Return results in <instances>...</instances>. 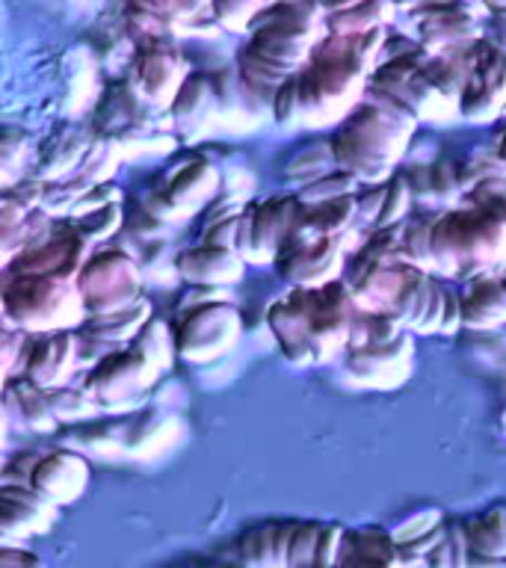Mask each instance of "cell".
I'll return each instance as SVG.
<instances>
[{
    "label": "cell",
    "instance_id": "obj_1",
    "mask_svg": "<svg viewBox=\"0 0 506 568\" xmlns=\"http://www.w3.org/2000/svg\"><path fill=\"white\" fill-rule=\"evenodd\" d=\"M433 273L486 275L506 266V199L435 216L429 229Z\"/></svg>",
    "mask_w": 506,
    "mask_h": 568
},
{
    "label": "cell",
    "instance_id": "obj_2",
    "mask_svg": "<svg viewBox=\"0 0 506 568\" xmlns=\"http://www.w3.org/2000/svg\"><path fill=\"white\" fill-rule=\"evenodd\" d=\"M412 133H415V124L403 122L362 98L341 119L328 145H332L337 169H346L362 184H382L394 175V166L406 154Z\"/></svg>",
    "mask_w": 506,
    "mask_h": 568
},
{
    "label": "cell",
    "instance_id": "obj_3",
    "mask_svg": "<svg viewBox=\"0 0 506 568\" xmlns=\"http://www.w3.org/2000/svg\"><path fill=\"white\" fill-rule=\"evenodd\" d=\"M172 355H175V337L158 320H149L133 335L131 346L98 358L95 367L89 371L87 394L95 406L110 412L140 406L158 373L172 364Z\"/></svg>",
    "mask_w": 506,
    "mask_h": 568
},
{
    "label": "cell",
    "instance_id": "obj_4",
    "mask_svg": "<svg viewBox=\"0 0 506 568\" xmlns=\"http://www.w3.org/2000/svg\"><path fill=\"white\" fill-rule=\"evenodd\" d=\"M3 317L27 332H57L87 317L78 282L57 273H16L3 284Z\"/></svg>",
    "mask_w": 506,
    "mask_h": 568
},
{
    "label": "cell",
    "instance_id": "obj_5",
    "mask_svg": "<svg viewBox=\"0 0 506 568\" xmlns=\"http://www.w3.org/2000/svg\"><path fill=\"white\" fill-rule=\"evenodd\" d=\"M296 291H300V300L308 314L314 362L326 364L337 355H344L346 341H350V323L358 311L344 278H332L320 287H296Z\"/></svg>",
    "mask_w": 506,
    "mask_h": 568
},
{
    "label": "cell",
    "instance_id": "obj_6",
    "mask_svg": "<svg viewBox=\"0 0 506 568\" xmlns=\"http://www.w3.org/2000/svg\"><path fill=\"white\" fill-rule=\"evenodd\" d=\"M240 332H243V320H240V311L234 305L204 302L190 314H184V320L172 332L175 355H181L190 364L216 362L237 344Z\"/></svg>",
    "mask_w": 506,
    "mask_h": 568
},
{
    "label": "cell",
    "instance_id": "obj_7",
    "mask_svg": "<svg viewBox=\"0 0 506 568\" xmlns=\"http://www.w3.org/2000/svg\"><path fill=\"white\" fill-rule=\"evenodd\" d=\"M74 282L87 314H107L140 300V270L122 252H104L83 261Z\"/></svg>",
    "mask_w": 506,
    "mask_h": 568
},
{
    "label": "cell",
    "instance_id": "obj_8",
    "mask_svg": "<svg viewBox=\"0 0 506 568\" xmlns=\"http://www.w3.org/2000/svg\"><path fill=\"white\" fill-rule=\"evenodd\" d=\"M415 367V341L403 332L397 341L344 349V373L362 388H399Z\"/></svg>",
    "mask_w": 506,
    "mask_h": 568
},
{
    "label": "cell",
    "instance_id": "obj_9",
    "mask_svg": "<svg viewBox=\"0 0 506 568\" xmlns=\"http://www.w3.org/2000/svg\"><path fill=\"white\" fill-rule=\"evenodd\" d=\"M275 266L291 287H320L344 273V240H284L275 252Z\"/></svg>",
    "mask_w": 506,
    "mask_h": 568
},
{
    "label": "cell",
    "instance_id": "obj_10",
    "mask_svg": "<svg viewBox=\"0 0 506 568\" xmlns=\"http://www.w3.org/2000/svg\"><path fill=\"white\" fill-rule=\"evenodd\" d=\"M296 211H300V199H270L261 207H246L249 237L243 261L273 264L275 252H279L293 220H296Z\"/></svg>",
    "mask_w": 506,
    "mask_h": 568
},
{
    "label": "cell",
    "instance_id": "obj_11",
    "mask_svg": "<svg viewBox=\"0 0 506 568\" xmlns=\"http://www.w3.org/2000/svg\"><path fill=\"white\" fill-rule=\"evenodd\" d=\"M30 486L51 504H71L89 486V462L80 453L53 450L36 462L30 470Z\"/></svg>",
    "mask_w": 506,
    "mask_h": 568
},
{
    "label": "cell",
    "instance_id": "obj_12",
    "mask_svg": "<svg viewBox=\"0 0 506 568\" xmlns=\"http://www.w3.org/2000/svg\"><path fill=\"white\" fill-rule=\"evenodd\" d=\"M266 326L275 335L279 346H282L284 358L296 367H308L314 362V346H311L308 332V314L300 300V291L291 287V293L284 300L273 302L266 311Z\"/></svg>",
    "mask_w": 506,
    "mask_h": 568
},
{
    "label": "cell",
    "instance_id": "obj_13",
    "mask_svg": "<svg viewBox=\"0 0 506 568\" xmlns=\"http://www.w3.org/2000/svg\"><path fill=\"white\" fill-rule=\"evenodd\" d=\"M80 362V344L78 335H71L65 328H57V332H48V337H42L39 344L30 349V358H27V379L36 382L39 388H57V385H65L69 376L74 373V364Z\"/></svg>",
    "mask_w": 506,
    "mask_h": 568
},
{
    "label": "cell",
    "instance_id": "obj_14",
    "mask_svg": "<svg viewBox=\"0 0 506 568\" xmlns=\"http://www.w3.org/2000/svg\"><path fill=\"white\" fill-rule=\"evenodd\" d=\"M417 266H412L408 261H399V264H373L362 273L344 278V284L353 293V302L358 311H388L394 305V300L403 291V284Z\"/></svg>",
    "mask_w": 506,
    "mask_h": 568
},
{
    "label": "cell",
    "instance_id": "obj_15",
    "mask_svg": "<svg viewBox=\"0 0 506 568\" xmlns=\"http://www.w3.org/2000/svg\"><path fill=\"white\" fill-rule=\"evenodd\" d=\"M178 273L186 282L202 284V287H225L243 275V257L234 248L204 243L178 257Z\"/></svg>",
    "mask_w": 506,
    "mask_h": 568
},
{
    "label": "cell",
    "instance_id": "obj_16",
    "mask_svg": "<svg viewBox=\"0 0 506 568\" xmlns=\"http://www.w3.org/2000/svg\"><path fill=\"white\" fill-rule=\"evenodd\" d=\"M216 169L211 163H186L172 181H169L160 216H190L195 207H202L216 193Z\"/></svg>",
    "mask_w": 506,
    "mask_h": 568
},
{
    "label": "cell",
    "instance_id": "obj_17",
    "mask_svg": "<svg viewBox=\"0 0 506 568\" xmlns=\"http://www.w3.org/2000/svg\"><path fill=\"white\" fill-rule=\"evenodd\" d=\"M462 328H497L506 323V287L495 275H479L459 300Z\"/></svg>",
    "mask_w": 506,
    "mask_h": 568
},
{
    "label": "cell",
    "instance_id": "obj_18",
    "mask_svg": "<svg viewBox=\"0 0 506 568\" xmlns=\"http://www.w3.org/2000/svg\"><path fill=\"white\" fill-rule=\"evenodd\" d=\"M136 78H140L142 95L149 98L151 104H172V98L184 83V65L178 53L151 51L142 57Z\"/></svg>",
    "mask_w": 506,
    "mask_h": 568
},
{
    "label": "cell",
    "instance_id": "obj_19",
    "mask_svg": "<svg viewBox=\"0 0 506 568\" xmlns=\"http://www.w3.org/2000/svg\"><path fill=\"white\" fill-rule=\"evenodd\" d=\"M3 399H7L12 412L27 424L33 433H53L57 429V415H53L51 403H48V390L39 388L36 382L16 379L3 385Z\"/></svg>",
    "mask_w": 506,
    "mask_h": 568
},
{
    "label": "cell",
    "instance_id": "obj_20",
    "mask_svg": "<svg viewBox=\"0 0 506 568\" xmlns=\"http://www.w3.org/2000/svg\"><path fill=\"white\" fill-rule=\"evenodd\" d=\"M337 562H376V566H399V545L394 532L380 527L371 530H344Z\"/></svg>",
    "mask_w": 506,
    "mask_h": 568
},
{
    "label": "cell",
    "instance_id": "obj_21",
    "mask_svg": "<svg viewBox=\"0 0 506 568\" xmlns=\"http://www.w3.org/2000/svg\"><path fill=\"white\" fill-rule=\"evenodd\" d=\"M291 524H266L249 530L237 541L240 562L246 566H287V541H291Z\"/></svg>",
    "mask_w": 506,
    "mask_h": 568
},
{
    "label": "cell",
    "instance_id": "obj_22",
    "mask_svg": "<svg viewBox=\"0 0 506 568\" xmlns=\"http://www.w3.org/2000/svg\"><path fill=\"white\" fill-rule=\"evenodd\" d=\"M397 16L394 0H358L355 7L323 16V30L337 36H355L376 30V27H388Z\"/></svg>",
    "mask_w": 506,
    "mask_h": 568
},
{
    "label": "cell",
    "instance_id": "obj_23",
    "mask_svg": "<svg viewBox=\"0 0 506 568\" xmlns=\"http://www.w3.org/2000/svg\"><path fill=\"white\" fill-rule=\"evenodd\" d=\"M151 317L149 300H136L131 305H124L119 311H107V314H95V320L89 323V337H95L101 344H119L124 337H133Z\"/></svg>",
    "mask_w": 506,
    "mask_h": 568
},
{
    "label": "cell",
    "instance_id": "obj_24",
    "mask_svg": "<svg viewBox=\"0 0 506 568\" xmlns=\"http://www.w3.org/2000/svg\"><path fill=\"white\" fill-rule=\"evenodd\" d=\"M433 273L415 270V273L406 278V284H403V291H399V296L394 300V305L388 308L391 317L397 320L403 328H408V332H415V328L421 326V320H424L429 296H433Z\"/></svg>",
    "mask_w": 506,
    "mask_h": 568
},
{
    "label": "cell",
    "instance_id": "obj_25",
    "mask_svg": "<svg viewBox=\"0 0 506 568\" xmlns=\"http://www.w3.org/2000/svg\"><path fill=\"white\" fill-rule=\"evenodd\" d=\"M465 539L477 554L506 559V509H492L474 521H465Z\"/></svg>",
    "mask_w": 506,
    "mask_h": 568
},
{
    "label": "cell",
    "instance_id": "obj_26",
    "mask_svg": "<svg viewBox=\"0 0 506 568\" xmlns=\"http://www.w3.org/2000/svg\"><path fill=\"white\" fill-rule=\"evenodd\" d=\"M403 332H408V328L399 326L388 311H355L353 323H350L346 349H350V346L388 344V341H397Z\"/></svg>",
    "mask_w": 506,
    "mask_h": 568
},
{
    "label": "cell",
    "instance_id": "obj_27",
    "mask_svg": "<svg viewBox=\"0 0 506 568\" xmlns=\"http://www.w3.org/2000/svg\"><path fill=\"white\" fill-rule=\"evenodd\" d=\"M477 83L488 87L495 95H500L506 101V51L500 44L488 42V39H479L474 44V65H470V74ZM506 106V104H504Z\"/></svg>",
    "mask_w": 506,
    "mask_h": 568
},
{
    "label": "cell",
    "instance_id": "obj_28",
    "mask_svg": "<svg viewBox=\"0 0 506 568\" xmlns=\"http://www.w3.org/2000/svg\"><path fill=\"white\" fill-rule=\"evenodd\" d=\"M504 98L495 95L492 89L477 83L474 78L465 80L459 92V115L468 122H495L497 115H504Z\"/></svg>",
    "mask_w": 506,
    "mask_h": 568
},
{
    "label": "cell",
    "instance_id": "obj_29",
    "mask_svg": "<svg viewBox=\"0 0 506 568\" xmlns=\"http://www.w3.org/2000/svg\"><path fill=\"white\" fill-rule=\"evenodd\" d=\"M362 186V181L355 175H350L346 169H328L326 175H320L317 181H311L296 193L302 204H317L328 202V199H337V195H353L355 190Z\"/></svg>",
    "mask_w": 506,
    "mask_h": 568
},
{
    "label": "cell",
    "instance_id": "obj_30",
    "mask_svg": "<svg viewBox=\"0 0 506 568\" xmlns=\"http://www.w3.org/2000/svg\"><path fill=\"white\" fill-rule=\"evenodd\" d=\"M208 104H211V83L204 78H190L181 83V89L172 98V110H175L178 122H204V113H208Z\"/></svg>",
    "mask_w": 506,
    "mask_h": 568
},
{
    "label": "cell",
    "instance_id": "obj_31",
    "mask_svg": "<svg viewBox=\"0 0 506 568\" xmlns=\"http://www.w3.org/2000/svg\"><path fill=\"white\" fill-rule=\"evenodd\" d=\"M412 202H415V195H412V186H408L406 175L394 172L385 181V199H382L376 225H399V222H406L408 211H412Z\"/></svg>",
    "mask_w": 506,
    "mask_h": 568
},
{
    "label": "cell",
    "instance_id": "obj_32",
    "mask_svg": "<svg viewBox=\"0 0 506 568\" xmlns=\"http://www.w3.org/2000/svg\"><path fill=\"white\" fill-rule=\"evenodd\" d=\"M429 229H433V220H406L403 222V252H406V261L417 270H426L433 273V257H429Z\"/></svg>",
    "mask_w": 506,
    "mask_h": 568
},
{
    "label": "cell",
    "instance_id": "obj_33",
    "mask_svg": "<svg viewBox=\"0 0 506 568\" xmlns=\"http://www.w3.org/2000/svg\"><path fill=\"white\" fill-rule=\"evenodd\" d=\"M273 3L279 0H213V12L229 30H246Z\"/></svg>",
    "mask_w": 506,
    "mask_h": 568
},
{
    "label": "cell",
    "instance_id": "obj_34",
    "mask_svg": "<svg viewBox=\"0 0 506 568\" xmlns=\"http://www.w3.org/2000/svg\"><path fill=\"white\" fill-rule=\"evenodd\" d=\"M48 403H51L57 420H78V417H87L95 412V403L83 390H71L65 385H57V388H48Z\"/></svg>",
    "mask_w": 506,
    "mask_h": 568
},
{
    "label": "cell",
    "instance_id": "obj_35",
    "mask_svg": "<svg viewBox=\"0 0 506 568\" xmlns=\"http://www.w3.org/2000/svg\"><path fill=\"white\" fill-rule=\"evenodd\" d=\"M320 521H293L291 541H287V566H314Z\"/></svg>",
    "mask_w": 506,
    "mask_h": 568
},
{
    "label": "cell",
    "instance_id": "obj_36",
    "mask_svg": "<svg viewBox=\"0 0 506 568\" xmlns=\"http://www.w3.org/2000/svg\"><path fill=\"white\" fill-rule=\"evenodd\" d=\"M119 222H122L119 207H115V204H101V207H95V211H89L80 216L78 234L83 240H104L119 229Z\"/></svg>",
    "mask_w": 506,
    "mask_h": 568
},
{
    "label": "cell",
    "instance_id": "obj_37",
    "mask_svg": "<svg viewBox=\"0 0 506 568\" xmlns=\"http://www.w3.org/2000/svg\"><path fill=\"white\" fill-rule=\"evenodd\" d=\"M429 175H433V195L435 204H453L462 199L459 178H456V163H433L429 166Z\"/></svg>",
    "mask_w": 506,
    "mask_h": 568
},
{
    "label": "cell",
    "instance_id": "obj_38",
    "mask_svg": "<svg viewBox=\"0 0 506 568\" xmlns=\"http://www.w3.org/2000/svg\"><path fill=\"white\" fill-rule=\"evenodd\" d=\"M344 541V527L341 524H320L317 548H314V566H335Z\"/></svg>",
    "mask_w": 506,
    "mask_h": 568
},
{
    "label": "cell",
    "instance_id": "obj_39",
    "mask_svg": "<svg viewBox=\"0 0 506 568\" xmlns=\"http://www.w3.org/2000/svg\"><path fill=\"white\" fill-rule=\"evenodd\" d=\"M382 199H385V181L382 184H362L355 190V220L367 222V225H376V216H380Z\"/></svg>",
    "mask_w": 506,
    "mask_h": 568
},
{
    "label": "cell",
    "instance_id": "obj_40",
    "mask_svg": "<svg viewBox=\"0 0 506 568\" xmlns=\"http://www.w3.org/2000/svg\"><path fill=\"white\" fill-rule=\"evenodd\" d=\"M24 207L16 202L0 204V248H7L12 240L18 237L21 231V222H24Z\"/></svg>",
    "mask_w": 506,
    "mask_h": 568
},
{
    "label": "cell",
    "instance_id": "obj_41",
    "mask_svg": "<svg viewBox=\"0 0 506 568\" xmlns=\"http://www.w3.org/2000/svg\"><path fill=\"white\" fill-rule=\"evenodd\" d=\"M442 314H444V287L438 282H433V296H429V305H426V314L424 320H421V326L415 328V335H438Z\"/></svg>",
    "mask_w": 506,
    "mask_h": 568
},
{
    "label": "cell",
    "instance_id": "obj_42",
    "mask_svg": "<svg viewBox=\"0 0 506 568\" xmlns=\"http://www.w3.org/2000/svg\"><path fill=\"white\" fill-rule=\"evenodd\" d=\"M456 332H462L459 296L444 287V314H442V326H438V335H456Z\"/></svg>",
    "mask_w": 506,
    "mask_h": 568
},
{
    "label": "cell",
    "instance_id": "obj_43",
    "mask_svg": "<svg viewBox=\"0 0 506 568\" xmlns=\"http://www.w3.org/2000/svg\"><path fill=\"white\" fill-rule=\"evenodd\" d=\"M39 559L33 554H27L24 548H16V545H3L0 548V566H36Z\"/></svg>",
    "mask_w": 506,
    "mask_h": 568
},
{
    "label": "cell",
    "instance_id": "obj_44",
    "mask_svg": "<svg viewBox=\"0 0 506 568\" xmlns=\"http://www.w3.org/2000/svg\"><path fill=\"white\" fill-rule=\"evenodd\" d=\"M314 3H317L323 16H332V12H341V9L355 7L358 0H314Z\"/></svg>",
    "mask_w": 506,
    "mask_h": 568
},
{
    "label": "cell",
    "instance_id": "obj_45",
    "mask_svg": "<svg viewBox=\"0 0 506 568\" xmlns=\"http://www.w3.org/2000/svg\"><path fill=\"white\" fill-rule=\"evenodd\" d=\"M497 158H500L506 163V133H504V136H500V145H497Z\"/></svg>",
    "mask_w": 506,
    "mask_h": 568
},
{
    "label": "cell",
    "instance_id": "obj_46",
    "mask_svg": "<svg viewBox=\"0 0 506 568\" xmlns=\"http://www.w3.org/2000/svg\"><path fill=\"white\" fill-rule=\"evenodd\" d=\"M486 7L495 12V9H504L506 7V0H486Z\"/></svg>",
    "mask_w": 506,
    "mask_h": 568
},
{
    "label": "cell",
    "instance_id": "obj_47",
    "mask_svg": "<svg viewBox=\"0 0 506 568\" xmlns=\"http://www.w3.org/2000/svg\"><path fill=\"white\" fill-rule=\"evenodd\" d=\"M3 284H7V282L0 278V314H3Z\"/></svg>",
    "mask_w": 506,
    "mask_h": 568
},
{
    "label": "cell",
    "instance_id": "obj_48",
    "mask_svg": "<svg viewBox=\"0 0 506 568\" xmlns=\"http://www.w3.org/2000/svg\"><path fill=\"white\" fill-rule=\"evenodd\" d=\"M495 16H500L506 21V7L504 9H495Z\"/></svg>",
    "mask_w": 506,
    "mask_h": 568
},
{
    "label": "cell",
    "instance_id": "obj_49",
    "mask_svg": "<svg viewBox=\"0 0 506 568\" xmlns=\"http://www.w3.org/2000/svg\"><path fill=\"white\" fill-rule=\"evenodd\" d=\"M0 435H3V417H0Z\"/></svg>",
    "mask_w": 506,
    "mask_h": 568
},
{
    "label": "cell",
    "instance_id": "obj_50",
    "mask_svg": "<svg viewBox=\"0 0 506 568\" xmlns=\"http://www.w3.org/2000/svg\"><path fill=\"white\" fill-rule=\"evenodd\" d=\"M500 282H504V287H506V273H504V275H500Z\"/></svg>",
    "mask_w": 506,
    "mask_h": 568
},
{
    "label": "cell",
    "instance_id": "obj_51",
    "mask_svg": "<svg viewBox=\"0 0 506 568\" xmlns=\"http://www.w3.org/2000/svg\"><path fill=\"white\" fill-rule=\"evenodd\" d=\"M483 3H486V0H483Z\"/></svg>",
    "mask_w": 506,
    "mask_h": 568
}]
</instances>
